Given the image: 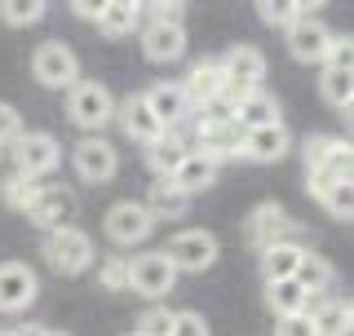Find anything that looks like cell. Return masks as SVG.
<instances>
[{"label":"cell","mask_w":354,"mask_h":336,"mask_svg":"<svg viewBox=\"0 0 354 336\" xmlns=\"http://www.w3.org/2000/svg\"><path fill=\"white\" fill-rule=\"evenodd\" d=\"M191 155V138H182L177 129H164L160 138L147 147V164H151V173L155 177H173V168Z\"/></svg>","instance_id":"cell-21"},{"label":"cell","mask_w":354,"mask_h":336,"mask_svg":"<svg viewBox=\"0 0 354 336\" xmlns=\"http://www.w3.org/2000/svg\"><path fill=\"white\" fill-rule=\"evenodd\" d=\"M142 208H147L155 221H160V217H182V212L191 208V195H182L169 177H155L151 190H147V199H142Z\"/></svg>","instance_id":"cell-24"},{"label":"cell","mask_w":354,"mask_h":336,"mask_svg":"<svg viewBox=\"0 0 354 336\" xmlns=\"http://www.w3.org/2000/svg\"><path fill=\"white\" fill-rule=\"evenodd\" d=\"M292 283L306 292V301H324V297H332L337 270H332V265H328L319 252H306V256H301V265H297V274H292Z\"/></svg>","instance_id":"cell-22"},{"label":"cell","mask_w":354,"mask_h":336,"mask_svg":"<svg viewBox=\"0 0 354 336\" xmlns=\"http://www.w3.org/2000/svg\"><path fill=\"white\" fill-rule=\"evenodd\" d=\"M266 306L274 310V319H288V315H306L310 301L292 279H283V283H266Z\"/></svg>","instance_id":"cell-27"},{"label":"cell","mask_w":354,"mask_h":336,"mask_svg":"<svg viewBox=\"0 0 354 336\" xmlns=\"http://www.w3.org/2000/svg\"><path fill=\"white\" fill-rule=\"evenodd\" d=\"M169 336H208V323L199 310H173V332Z\"/></svg>","instance_id":"cell-36"},{"label":"cell","mask_w":354,"mask_h":336,"mask_svg":"<svg viewBox=\"0 0 354 336\" xmlns=\"http://www.w3.org/2000/svg\"><path fill=\"white\" fill-rule=\"evenodd\" d=\"M22 212H27V221H31V226H40L44 234L62 230V226H71V217H75V195H71V190H62V186L44 182L36 190V199H31Z\"/></svg>","instance_id":"cell-10"},{"label":"cell","mask_w":354,"mask_h":336,"mask_svg":"<svg viewBox=\"0 0 354 336\" xmlns=\"http://www.w3.org/2000/svg\"><path fill=\"white\" fill-rule=\"evenodd\" d=\"M66 115H71V124H80L84 133H97L102 124L115 120V97H111V88L102 80H75L66 88Z\"/></svg>","instance_id":"cell-2"},{"label":"cell","mask_w":354,"mask_h":336,"mask_svg":"<svg viewBox=\"0 0 354 336\" xmlns=\"http://www.w3.org/2000/svg\"><path fill=\"white\" fill-rule=\"evenodd\" d=\"M0 18H5L9 27H31V22L44 18V0H5V5H0Z\"/></svg>","instance_id":"cell-32"},{"label":"cell","mask_w":354,"mask_h":336,"mask_svg":"<svg viewBox=\"0 0 354 336\" xmlns=\"http://www.w3.org/2000/svg\"><path fill=\"white\" fill-rule=\"evenodd\" d=\"M319 93H324L328 106L350 111V102H354V75L350 71H328V66H324V75H319Z\"/></svg>","instance_id":"cell-28"},{"label":"cell","mask_w":354,"mask_h":336,"mask_svg":"<svg viewBox=\"0 0 354 336\" xmlns=\"http://www.w3.org/2000/svg\"><path fill=\"white\" fill-rule=\"evenodd\" d=\"M71 14H75V18L97 22V14H102V0H97V5H93V0H75V5H71Z\"/></svg>","instance_id":"cell-39"},{"label":"cell","mask_w":354,"mask_h":336,"mask_svg":"<svg viewBox=\"0 0 354 336\" xmlns=\"http://www.w3.org/2000/svg\"><path fill=\"white\" fill-rule=\"evenodd\" d=\"M31 75L44 84V88H71L80 80V58L66 49L62 40H44L31 58Z\"/></svg>","instance_id":"cell-8"},{"label":"cell","mask_w":354,"mask_h":336,"mask_svg":"<svg viewBox=\"0 0 354 336\" xmlns=\"http://www.w3.org/2000/svg\"><path fill=\"white\" fill-rule=\"evenodd\" d=\"M0 336H14V332H0Z\"/></svg>","instance_id":"cell-42"},{"label":"cell","mask_w":354,"mask_h":336,"mask_svg":"<svg viewBox=\"0 0 354 336\" xmlns=\"http://www.w3.org/2000/svg\"><path fill=\"white\" fill-rule=\"evenodd\" d=\"M221 88H226V75H221V62L217 58H199L191 71H186V80H182V93H186V102H191V111L217 102Z\"/></svg>","instance_id":"cell-17"},{"label":"cell","mask_w":354,"mask_h":336,"mask_svg":"<svg viewBox=\"0 0 354 336\" xmlns=\"http://www.w3.org/2000/svg\"><path fill=\"white\" fill-rule=\"evenodd\" d=\"M257 14H261V22H270V27H283V31H288L301 14H315V5H301V0H261Z\"/></svg>","instance_id":"cell-29"},{"label":"cell","mask_w":354,"mask_h":336,"mask_svg":"<svg viewBox=\"0 0 354 336\" xmlns=\"http://www.w3.org/2000/svg\"><path fill=\"white\" fill-rule=\"evenodd\" d=\"M129 288L138 297H147V301H160V297H169L177 288V270L169 265L164 252H142V256L129 261Z\"/></svg>","instance_id":"cell-7"},{"label":"cell","mask_w":354,"mask_h":336,"mask_svg":"<svg viewBox=\"0 0 354 336\" xmlns=\"http://www.w3.org/2000/svg\"><path fill=\"white\" fill-rule=\"evenodd\" d=\"M129 336H138V332H129Z\"/></svg>","instance_id":"cell-43"},{"label":"cell","mask_w":354,"mask_h":336,"mask_svg":"<svg viewBox=\"0 0 354 336\" xmlns=\"http://www.w3.org/2000/svg\"><path fill=\"white\" fill-rule=\"evenodd\" d=\"M230 124H235L239 133H248V129H266V124H279V102H274L266 88H257V93L239 97V102L230 106Z\"/></svg>","instance_id":"cell-20"},{"label":"cell","mask_w":354,"mask_h":336,"mask_svg":"<svg viewBox=\"0 0 354 336\" xmlns=\"http://www.w3.org/2000/svg\"><path fill=\"white\" fill-rule=\"evenodd\" d=\"M44 336H66V332H44Z\"/></svg>","instance_id":"cell-41"},{"label":"cell","mask_w":354,"mask_h":336,"mask_svg":"<svg viewBox=\"0 0 354 336\" xmlns=\"http://www.w3.org/2000/svg\"><path fill=\"white\" fill-rule=\"evenodd\" d=\"M243 160L252 164H279L288 151H292V133H288V124L279 120V124H266V129H248L239 142Z\"/></svg>","instance_id":"cell-14"},{"label":"cell","mask_w":354,"mask_h":336,"mask_svg":"<svg viewBox=\"0 0 354 336\" xmlns=\"http://www.w3.org/2000/svg\"><path fill=\"white\" fill-rule=\"evenodd\" d=\"M138 27H142V9L133 5V0H106L102 14H97V31H102V36H111V40L133 36Z\"/></svg>","instance_id":"cell-25"},{"label":"cell","mask_w":354,"mask_h":336,"mask_svg":"<svg viewBox=\"0 0 354 336\" xmlns=\"http://www.w3.org/2000/svg\"><path fill=\"white\" fill-rule=\"evenodd\" d=\"M306 252L310 248H301V243H270L266 252H257L261 256V279H266V283H283V279H292Z\"/></svg>","instance_id":"cell-23"},{"label":"cell","mask_w":354,"mask_h":336,"mask_svg":"<svg viewBox=\"0 0 354 336\" xmlns=\"http://www.w3.org/2000/svg\"><path fill=\"white\" fill-rule=\"evenodd\" d=\"M306 315H310V323H315L319 336H350V328H354V306H350V297L310 301Z\"/></svg>","instance_id":"cell-18"},{"label":"cell","mask_w":354,"mask_h":336,"mask_svg":"<svg viewBox=\"0 0 354 336\" xmlns=\"http://www.w3.org/2000/svg\"><path fill=\"white\" fill-rule=\"evenodd\" d=\"M283 36H288V49H292L297 62H324V53H328V44H332L337 31H332L319 14H301Z\"/></svg>","instance_id":"cell-12"},{"label":"cell","mask_w":354,"mask_h":336,"mask_svg":"<svg viewBox=\"0 0 354 336\" xmlns=\"http://www.w3.org/2000/svg\"><path fill=\"white\" fill-rule=\"evenodd\" d=\"M169 182H173L177 190H182V195H199V190H208V186L217 182V164H208L204 155H195V151H191L182 164L173 168V177H169Z\"/></svg>","instance_id":"cell-26"},{"label":"cell","mask_w":354,"mask_h":336,"mask_svg":"<svg viewBox=\"0 0 354 336\" xmlns=\"http://www.w3.org/2000/svg\"><path fill=\"white\" fill-rule=\"evenodd\" d=\"M44 261H49V270L58 274H84L88 265H93V239L80 230V226H62V230H49L40 243Z\"/></svg>","instance_id":"cell-1"},{"label":"cell","mask_w":354,"mask_h":336,"mask_svg":"<svg viewBox=\"0 0 354 336\" xmlns=\"http://www.w3.org/2000/svg\"><path fill=\"white\" fill-rule=\"evenodd\" d=\"M71 164H75V177H80V182L102 186V182H111V177H115V168H120V151L111 147L102 133H88V138L75 142Z\"/></svg>","instance_id":"cell-5"},{"label":"cell","mask_w":354,"mask_h":336,"mask_svg":"<svg viewBox=\"0 0 354 336\" xmlns=\"http://www.w3.org/2000/svg\"><path fill=\"white\" fill-rule=\"evenodd\" d=\"M350 62H354V40L350 36H332L328 53H324V66L328 71H350Z\"/></svg>","instance_id":"cell-35"},{"label":"cell","mask_w":354,"mask_h":336,"mask_svg":"<svg viewBox=\"0 0 354 336\" xmlns=\"http://www.w3.org/2000/svg\"><path fill=\"white\" fill-rule=\"evenodd\" d=\"M14 336H44V328H18Z\"/></svg>","instance_id":"cell-40"},{"label":"cell","mask_w":354,"mask_h":336,"mask_svg":"<svg viewBox=\"0 0 354 336\" xmlns=\"http://www.w3.org/2000/svg\"><path fill=\"white\" fill-rule=\"evenodd\" d=\"M40 292V279L31 265L22 261H0V310L5 315H18V310H27L31 301Z\"/></svg>","instance_id":"cell-13"},{"label":"cell","mask_w":354,"mask_h":336,"mask_svg":"<svg viewBox=\"0 0 354 336\" xmlns=\"http://www.w3.org/2000/svg\"><path fill=\"white\" fill-rule=\"evenodd\" d=\"M138 336H169L173 332V310L169 306H151L147 315L138 319V328H133Z\"/></svg>","instance_id":"cell-34"},{"label":"cell","mask_w":354,"mask_h":336,"mask_svg":"<svg viewBox=\"0 0 354 336\" xmlns=\"http://www.w3.org/2000/svg\"><path fill=\"white\" fill-rule=\"evenodd\" d=\"M164 256H169V265L177 274H204L208 265L217 261V234L213 230H177L169 243L160 248Z\"/></svg>","instance_id":"cell-3"},{"label":"cell","mask_w":354,"mask_h":336,"mask_svg":"<svg viewBox=\"0 0 354 336\" xmlns=\"http://www.w3.org/2000/svg\"><path fill=\"white\" fill-rule=\"evenodd\" d=\"M274 336H319L310 315H288V319H274Z\"/></svg>","instance_id":"cell-38"},{"label":"cell","mask_w":354,"mask_h":336,"mask_svg":"<svg viewBox=\"0 0 354 336\" xmlns=\"http://www.w3.org/2000/svg\"><path fill=\"white\" fill-rule=\"evenodd\" d=\"M0 151H5V147H0Z\"/></svg>","instance_id":"cell-44"},{"label":"cell","mask_w":354,"mask_h":336,"mask_svg":"<svg viewBox=\"0 0 354 336\" xmlns=\"http://www.w3.org/2000/svg\"><path fill=\"white\" fill-rule=\"evenodd\" d=\"M115 120H120V129H124V138L133 142H142V147H151L155 138H160V120L147 111V102H142V93H129L124 102H115Z\"/></svg>","instance_id":"cell-19"},{"label":"cell","mask_w":354,"mask_h":336,"mask_svg":"<svg viewBox=\"0 0 354 336\" xmlns=\"http://www.w3.org/2000/svg\"><path fill=\"white\" fill-rule=\"evenodd\" d=\"M243 234H248V243L257 252H266L270 243H301L306 248V230L297 226L279 204H257L252 217H248V226H243Z\"/></svg>","instance_id":"cell-4"},{"label":"cell","mask_w":354,"mask_h":336,"mask_svg":"<svg viewBox=\"0 0 354 336\" xmlns=\"http://www.w3.org/2000/svg\"><path fill=\"white\" fill-rule=\"evenodd\" d=\"M142 102H147V111L160 120V129H182L186 120H191V102H186L182 84L160 80V84H151L147 93H142Z\"/></svg>","instance_id":"cell-15"},{"label":"cell","mask_w":354,"mask_h":336,"mask_svg":"<svg viewBox=\"0 0 354 336\" xmlns=\"http://www.w3.org/2000/svg\"><path fill=\"white\" fill-rule=\"evenodd\" d=\"M142 53L151 62H177L186 53V27L182 22H142Z\"/></svg>","instance_id":"cell-16"},{"label":"cell","mask_w":354,"mask_h":336,"mask_svg":"<svg viewBox=\"0 0 354 336\" xmlns=\"http://www.w3.org/2000/svg\"><path fill=\"white\" fill-rule=\"evenodd\" d=\"M319 204L328 208V217L350 221V217H354V186H350V182H332L324 195H319Z\"/></svg>","instance_id":"cell-31"},{"label":"cell","mask_w":354,"mask_h":336,"mask_svg":"<svg viewBox=\"0 0 354 336\" xmlns=\"http://www.w3.org/2000/svg\"><path fill=\"white\" fill-rule=\"evenodd\" d=\"M18 138H22V120H18V111L9 106V102H0V147H14Z\"/></svg>","instance_id":"cell-37"},{"label":"cell","mask_w":354,"mask_h":336,"mask_svg":"<svg viewBox=\"0 0 354 336\" xmlns=\"http://www.w3.org/2000/svg\"><path fill=\"white\" fill-rule=\"evenodd\" d=\"M62 160V147H58V138H49V133H22V138L14 142V173L22 177H49L53 168H58Z\"/></svg>","instance_id":"cell-9"},{"label":"cell","mask_w":354,"mask_h":336,"mask_svg":"<svg viewBox=\"0 0 354 336\" xmlns=\"http://www.w3.org/2000/svg\"><path fill=\"white\" fill-rule=\"evenodd\" d=\"M44 182H40V177H22V173H9L5 177V182H0V199H5V204L9 208H27L31 204V199H36V190H40Z\"/></svg>","instance_id":"cell-30"},{"label":"cell","mask_w":354,"mask_h":336,"mask_svg":"<svg viewBox=\"0 0 354 336\" xmlns=\"http://www.w3.org/2000/svg\"><path fill=\"white\" fill-rule=\"evenodd\" d=\"M301 160H306V173L324 168V173H337V177H350L354 168V151L346 138H332V133H315V138L301 142Z\"/></svg>","instance_id":"cell-11"},{"label":"cell","mask_w":354,"mask_h":336,"mask_svg":"<svg viewBox=\"0 0 354 336\" xmlns=\"http://www.w3.org/2000/svg\"><path fill=\"white\" fill-rule=\"evenodd\" d=\"M97 279H102V288H111V292H129V256H106L97 265Z\"/></svg>","instance_id":"cell-33"},{"label":"cell","mask_w":354,"mask_h":336,"mask_svg":"<svg viewBox=\"0 0 354 336\" xmlns=\"http://www.w3.org/2000/svg\"><path fill=\"white\" fill-rule=\"evenodd\" d=\"M102 226H106V239L115 243V248H133V243L151 239L155 217L138 204V199H120V204L106 208V221H102Z\"/></svg>","instance_id":"cell-6"}]
</instances>
